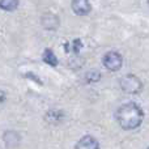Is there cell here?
I'll list each match as a JSON object with an SVG mask.
<instances>
[{
  "label": "cell",
  "mask_w": 149,
  "mask_h": 149,
  "mask_svg": "<svg viewBox=\"0 0 149 149\" xmlns=\"http://www.w3.org/2000/svg\"><path fill=\"white\" fill-rule=\"evenodd\" d=\"M5 101H7V94H5L3 90H0V107L5 103Z\"/></svg>",
  "instance_id": "12"
},
{
  "label": "cell",
  "mask_w": 149,
  "mask_h": 149,
  "mask_svg": "<svg viewBox=\"0 0 149 149\" xmlns=\"http://www.w3.org/2000/svg\"><path fill=\"white\" fill-rule=\"evenodd\" d=\"M76 149H100V143L93 136H84L77 141Z\"/></svg>",
  "instance_id": "5"
},
{
  "label": "cell",
  "mask_w": 149,
  "mask_h": 149,
  "mask_svg": "<svg viewBox=\"0 0 149 149\" xmlns=\"http://www.w3.org/2000/svg\"><path fill=\"white\" fill-rule=\"evenodd\" d=\"M119 85H120L122 90L124 93H128V94H136L143 88V82L135 74H126V76H123L120 79V81H119Z\"/></svg>",
  "instance_id": "2"
},
{
  "label": "cell",
  "mask_w": 149,
  "mask_h": 149,
  "mask_svg": "<svg viewBox=\"0 0 149 149\" xmlns=\"http://www.w3.org/2000/svg\"><path fill=\"white\" fill-rule=\"evenodd\" d=\"M17 7H18V0H0V8L3 10L12 12V10L17 9Z\"/></svg>",
  "instance_id": "9"
},
{
  "label": "cell",
  "mask_w": 149,
  "mask_h": 149,
  "mask_svg": "<svg viewBox=\"0 0 149 149\" xmlns=\"http://www.w3.org/2000/svg\"><path fill=\"white\" fill-rule=\"evenodd\" d=\"M86 79H89V81H98L101 79V73L97 71H93V72L86 74Z\"/></svg>",
  "instance_id": "10"
},
{
  "label": "cell",
  "mask_w": 149,
  "mask_h": 149,
  "mask_svg": "<svg viewBox=\"0 0 149 149\" xmlns=\"http://www.w3.org/2000/svg\"><path fill=\"white\" fill-rule=\"evenodd\" d=\"M81 46H82L81 41H80V39H74V41L72 42V51L79 52L80 49H81Z\"/></svg>",
  "instance_id": "11"
},
{
  "label": "cell",
  "mask_w": 149,
  "mask_h": 149,
  "mask_svg": "<svg viewBox=\"0 0 149 149\" xmlns=\"http://www.w3.org/2000/svg\"><path fill=\"white\" fill-rule=\"evenodd\" d=\"M102 63L105 65V68H107L109 71H119L123 65V58L119 52L116 51H109L103 55L102 58Z\"/></svg>",
  "instance_id": "3"
},
{
  "label": "cell",
  "mask_w": 149,
  "mask_h": 149,
  "mask_svg": "<svg viewBox=\"0 0 149 149\" xmlns=\"http://www.w3.org/2000/svg\"><path fill=\"white\" fill-rule=\"evenodd\" d=\"M115 118L118 124L123 130H134L141 124L143 119H144V113L136 103L130 102L118 107Z\"/></svg>",
  "instance_id": "1"
},
{
  "label": "cell",
  "mask_w": 149,
  "mask_h": 149,
  "mask_svg": "<svg viewBox=\"0 0 149 149\" xmlns=\"http://www.w3.org/2000/svg\"><path fill=\"white\" fill-rule=\"evenodd\" d=\"M71 7L77 16H86L92 9L89 0H72Z\"/></svg>",
  "instance_id": "4"
},
{
  "label": "cell",
  "mask_w": 149,
  "mask_h": 149,
  "mask_svg": "<svg viewBox=\"0 0 149 149\" xmlns=\"http://www.w3.org/2000/svg\"><path fill=\"white\" fill-rule=\"evenodd\" d=\"M42 58H43V62L47 63L49 65H52V67H56L58 65V59H56V56H55V54L52 52V50L46 49Z\"/></svg>",
  "instance_id": "8"
},
{
  "label": "cell",
  "mask_w": 149,
  "mask_h": 149,
  "mask_svg": "<svg viewBox=\"0 0 149 149\" xmlns=\"http://www.w3.org/2000/svg\"><path fill=\"white\" fill-rule=\"evenodd\" d=\"M148 149H149V148H148Z\"/></svg>",
  "instance_id": "14"
},
{
  "label": "cell",
  "mask_w": 149,
  "mask_h": 149,
  "mask_svg": "<svg viewBox=\"0 0 149 149\" xmlns=\"http://www.w3.org/2000/svg\"><path fill=\"white\" fill-rule=\"evenodd\" d=\"M148 3H149V0H148Z\"/></svg>",
  "instance_id": "13"
},
{
  "label": "cell",
  "mask_w": 149,
  "mask_h": 149,
  "mask_svg": "<svg viewBox=\"0 0 149 149\" xmlns=\"http://www.w3.org/2000/svg\"><path fill=\"white\" fill-rule=\"evenodd\" d=\"M41 24L47 30H55V29L59 26L60 21H59V18H58V16L52 15V13H45V15L42 16Z\"/></svg>",
  "instance_id": "6"
},
{
  "label": "cell",
  "mask_w": 149,
  "mask_h": 149,
  "mask_svg": "<svg viewBox=\"0 0 149 149\" xmlns=\"http://www.w3.org/2000/svg\"><path fill=\"white\" fill-rule=\"evenodd\" d=\"M4 141L8 147H15L20 141V135L15 131H8L4 134Z\"/></svg>",
  "instance_id": "7"
}]
</instances>
